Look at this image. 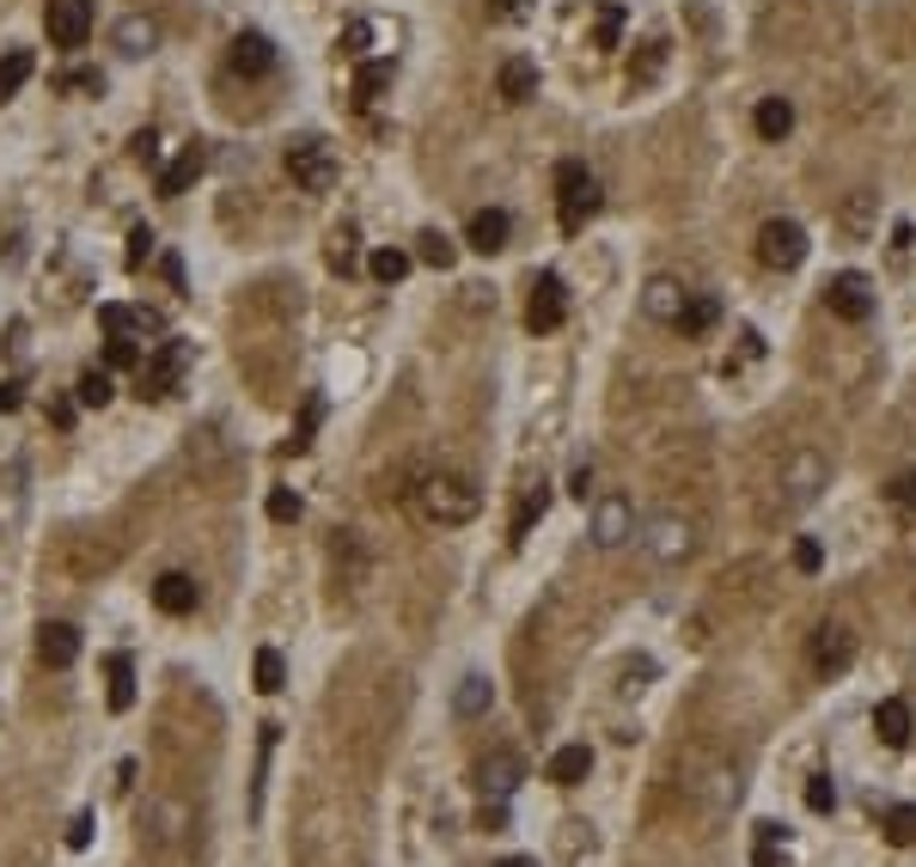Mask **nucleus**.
Segmentation results:
<instances>
[{
    "label": "nucleus",
    "instance_id": "f257e3e1",
    "mask_svg": "<svg viewBox=\"0 0 916 867\" xmlns=\"http://www.w3.org/2000/svg\"><path fill=\"white\" fill-rule=\"evenodd\" d=\"M409 507H416V520H428V526H471L477 513H483V489L471 483L465 471H422L416 483H409Z\"/></svg>",
    "mask_w": 916,
    "mask_h": 867
},
{
    "label": "nucleus",
    "instance_id": "f03ea898",
    "mask_svg": "<svg viewBox=\"0 0 916 867\" xmlns=\"http://www.w3.org/2000/svg\"><path fill=\"white\" fill-rule=\"evenodd\" d=\"M599 178H593L581 159H563L556 165V221H563V233H581V226L599 214Z\"/></svg>",
    "mask_w": 916,
    "mask_h": 867
},
{
    "label": "nucleus",
    "instance_id": "7ed1b4c3",
    "mask_svg": "<svg viewBox=\"0 0 916 867\" xmlns=\"http://www.w3.org/2000/svg\"><path fill=\"white\" fill-rule=\"evenodd\" d=\"M288 178H294V190H306V196H330V190H337V178H342L330 141H318V135L288 141Z\"/></svg>",
    "mask_w": 916,
    "mask_h": 867
},
{
    "label": "nucleus",
    "instance_id": "20e7f679",
    "mask_svg": "<svg viewBox=\"0 0 916 867\" xmlns=\"http://www.w3.org/2000/svg\"><path fill=\"white\" fill-rule=\"evenodd\" d=\"M190 361H196V349H190V342H183V336H166V342H159V355L141 367V385H135V392H141L147 404H159V397H171V385L183 379V367H190Z\"/></svg>",
    "mask_w": 916,
    "mask_h": 867
},
{
    "label": "nucleus",
    "instance_id": "39448f33",
    "mask_svg": "<svg viewBox=\"0 0 916 867\" xmlns=\"http://www.w3.org/2000/svg\"><path fill=\"white\" fill-rule=\"evenodd\" d=\"M758 264L764 269H800L807 264V226L800 221H764L758 226Z\"/></svg>",
    "mask_w": 916,
    "mask_h": 867
},
{
    "label": "nucleus",
    "instance_id": "423d86ee",
    "mask_svg": "<svg viewBox=\"0 0 916 867\" xmlns=\"http://www.w3.org/2000/svg\"><path fill=\"white\" fill-rule=\"evenodd\" d=\"M641 544H648L654 563H684V556L696 550V526L691 520H679V513H654L648 532H641Z\"/></svg>",
    "mask_w": 916,
    "mask_h": 867
},
{
    "label": "nucleus",
    "instance_id": "0eeeda50",
    "mask_svg": "<svg viewBox=\"0 0 916 867\" xmlns=\"http://www.w3.org/2000/svg\"><path fill=\"white\" fill-rule=\"evenodd\" d=\"M563 318H568V288H563V276H537L532 281V300H525V324H532V336H550V330H563Z\"/></svg>",
    "mask_w": 916,
    "mask_h": 867
},
{
    "label": "nucleus",
    "instance_id": "6e6552de",
    "mask_svg": "<svg viewBox=\"0 0 916 867\" xmlns=\"http://www.w3.org/2000/svg\"><path fill=\"white\" fill-rule=\"evenodd\" d=\"M855 660V630L838 618H824L819 630H812V666H819V678H838V672H850Z\"/></svg>",
    "mask_w": 916,
    "mask_h": 867
},
{
    "label": "nucleus",
    "instance_id": "1a4fd4ad",
    "mask_svg": "<svg viewBox=\"0 0 916 867\" xmlns=\"http://www.w3.org/2000/svg\"><path fill=\"white\" fill-rule=\"evenodd\" d=\"M43 31L55 50H79L92 38V0H50L43 7Z\"/></svg>",
    "mask_w": 916,
    "mask_h": 867
},
{
    "label": "nucleus",
    "instance_id": "9d476101",
    "mask_svg": "<svg viewBox=\"0 0 916 867\" xmlns=\"http://www.w3.org/2000/svg\"><path fill=\"white\" fill-rule=\"evenodd\" d=\"M824 306H831L838 318H850V324H862V318H874V281L843 269V276L824 281Z\"/></svg>",
    "mask_w": 916,
    "mask_h": 867
},
{
    "label": "nucleus",
    "instance_id": "9b49d317",
    "mask_svg": "<svg viewBox=\"0 0 916 867\" xmlns=\"http://www.w3.org/2000/svg\"><path fill=\"white\" fill-rule=\"evenodd\" d=\"M636 538V507H629L624 495H605L599 507H593V544L599 550H617V544Z\"/></svg>",
    "mask_w": 916,
    "mask_h": 867
},
{
    "label": "nucleus",
    "instance_id": "f8f14e48",
    "mask_svg": "<svg viewBox=\"0 0 916 867\" xmlns=\"http://www.w3.org/2000/svg\"><path fill=\"white\" fill-rule=\"evenodd\" d=\"M525 763L513 758V751H489V758H477V789H483V801H508L513 789H520Z\"/></svg>",
    "mask_w": 916,
    "mask_h": 867
},
{
    "label": "nucleus",
    "instance_id": "ddd939ff",
    "mask_svg": "<svg viewBox=\"0 0 916 867\" xmlns=\"http://www.w3.org/2000/svg\"><path fill=\"white\" fill-rule=\"evenodd\" d=\"M183 825H190V806H183V801H153V806L141 813V843L166 849V843L183 837Z\"/></svg>",
    "mask_w": 916,
    "mask_h": 867
},
{
    "label": "nucleus",
    "instance_id": "4468645a",
    "mask_svg": "<svg viewBox=\"0 0 916 867\" xmlns=\"http://www.w3.org/2000/svg\"><path fill=\"white\" fill-rule=\"evenodd\" d=\"M330 563H337L342 587H361V580L373 575V556H366L361 532H337V538H330Z\"/></svg>",
    "mask_w": 916,
    "mask_h": 867
},
{
    "label": "nucleus",
    "instance_id": "2eb2a0df",
    "mask_svg": "<svg viewBox=\"0 0 916 867\" xmlns=\"http://www.w3.org/2000/svg\"><path fill=\"white\" fill-rule=\"evenodd\" d=\"M196 599H202V587H196V575H183V568H171V575H159V580H153V604L166 611V618H183V611H196Z\"/></svg>",
    "mask_w": 916,
    "mask_h": 867
},
{
    "label": "nucleus",
    "instance_id": "dca6fc26",
    "mask_svg": "<svg viewBox=\"0 0 916 867\" xmlns=\"http://www.w3.org/2000/svg\"><path fill=\"white\" fill-rule=\"evenodd\" d=\"M226 67H233V74H269L275 67V43L263 38V31H238L233 50H226Z\"/></svg>",
    "mask_w": 916,
    "mask_h": 867
},
{
    "label": "nucleus",
    "instance_id": "f3484780",
    "mask_svg": "<svg viewBox=\"0 0 916 867\" xmlns=\"http://www.w3.org/2000/svg\"><path fill=\"white\" fill-rule=\"evenodd\" d=\"M38 660H43V666H55V672L74 666V660H79V630H74V623H62V618L43 623V630H38Z\"/></svg>",
    "mask_w": 916,
    "mask_h": 867
},
{
    "label": "nucleus",
    "instance_id": "a211bd4d",
    "mask_svg": "<svg viewBox=\"0 0 916 867\" xmlns=\"http://www.w3.org/2000/svg\"><path fill=\"white\" fill-rule=\"evenodd\" d=\"M202 165H209V147H202V141H190V147H183V153L171 159L166 171H159V196H183V190H190V184L202 178Z\"/></svg>",
    "mask_w": 916,
    "mask_h": 867
},
{
    "label": "nucleus",
    "instance_id": "6ab92c4d",
    "mask_svg": "<svg viewBox=\"0 0 916 867\" xmlns=\"http://www.w3.org/2000/svg\"><path fill=\"white\" fill-rule=\"evenodd\" d=\"M715 324H721V300H715V293H691V300L679 306V318H672V330H679V336H709Z\"/></svg>",
    "mask_w": 916,
    "mask_h": 867
},
{
    "label": "nucleus",
    "instance_id": "aec40b11",
    "mask_svg": "<svg viewBox=\"0 0 916 867\" xmlns=\"http://www.w3.org/2000/svg\"><path fill=\"white\" fill-rule=\"evenodd\" d=\"M508 214H501V208H483V214H471V226H465V245H471V250H483V257H496V250L501 245H508Z\"/></svg>",
    "mask_w": 916,
    "mask_h": 867
},
{
    "label": "nucleus",
    "instance_id": "412c9836",
    "mask_svg": "<svg viewBox=\"0 0 916 867\" xmlns=\"http://www.w3.org/2000/svg\"><path fill=\"white\" fill-rule=\"evenodd\" d=\"M544 775L556 782V789H575V782H587V775H593V751H587V746H563V751H550Z\"/></svg>",
    "mask_w": 916,
    "mask_h": 867
},
{
    "label": "nucleus",
    "instance_id": "4be33fe9",
    "mask_svg": "<svg viewBox=\"0 0 916 867\" xmlns=\"http://www.w3.org/2000/svg\"><path fill=\"white\" fill-rule=\"evenodd\" d=\"M684 300H691V288H684V281H672V276H654V281H648V293H641L648 318H660V324H672Z\"/></svg>",
    "mask_w": 916,
    "mask_h": 867
},
{
    "label": "nucleus",
    "instance_id": "5701e85b",
    "mask_svg": "<svg viewBox=\"0 0 916 867\" xmlns=\"http://www.w3.org/2000/svg\"><path fill=\"white\" fill-rule=\"evenodd\" d=\"M496 93L508 98V105H525V98L537 93V67L525 62V55H508V62H501V79H496Z\"/></svg>",
    "mask_w": 916,
    "mask_h": 867
},
{
    "label": "nucleus",
    "instance_id": "b1692460",
    "mask_svg": "<svg viewBox=\"0 0 916 867\" xmlns=\"http://www.w3.org/2000/svg\"><path fill=\"white\" fill-rule=\"evenodd\" d=\"M910 703H898V697H886L874 709V734H880V746H910Z\"/></svg>",
    "mask_w": 916,
    "mask_h": 867
},
{
    "label": "nucleus",
    "instance_id": "393cba45",
    "mask_svg": "<svg viewBox=\"0 0 916 867\" xmlns=\"http://www.w3.org/2000/svg\"><path fill=\"white\" fill-rule=\"evenodd\" d=\"M752 122H758L764 141H782V135L795 129V105H788V98H764V105L752 110Z\"/></svg>",
    "mask_w": 916,
    "mask_h": 867
},
{
    "label": "nucleus",
    "instance_id": "a878e982",
    "mask_svg": "<svg viewBox=\"0 0 916 867\" xmlns=\"http://www.w3.org/2000/svg\"><path fill=\"white\" fill-rule=\"evenodd\" d=\"M366 276H373V281H385V288H397V281L409 276V250H397V245L373 250V257H366Z\"/></svg>",
    "mask_w": 916,
    "mask_h": 867
},
{
    "label": "nucleus",
    "instance_id": "bb28decb",
    "mask_svg": "<svg viewBox=\"0 0 916 867\" xmlns=\"http://www.w3.org/2000/svg\"><path fill=\"white\" fill-rule=\"evenodd\" d=\"M819 477H824V459L800 452V459L788 464V483H795V489H788V501H812V495H819Z\"/></svg>",
    "mask_w": 916,
    "mask_h": 867
},
{
    "label": "nucleus",
    "instance_id": "cd10ccee",
    "mask_svg": "<svg viewBox=\"0 0 916 867\" xmlns=\"http://www.w3.org/2000/svg\"><path fill=\"white\" fill-rule=\"evenodd\" d=\"M153 43H159L153 19L129 13V19H123V25H117V50H123V55H147V50H153Z\"/></svg>",
    "mask_w": 916,
    "mask_h": 867
},
{
    "label": "nucleus",
    "instance_id": "c85d7f7f",
    "mask_svg": "<svg viewBox=\"0 0 916 867\" xmlns=\"http://www.w3.org/2000/svg\"><path fill=\"white\" fill-rule=\"evenodd\" d=\"M110 392H117V385H110V367H86V373H79V385H74V404L105 409V404H110Z\"/></svg>",
    "mask_w": 916,
    "mask_h": 867
},
{
    "label": "nucleus",
    "instance_id": "c756f323",
    "mask_svg": "<svg viewBox=\"0 0 916 867\" xmlns=\"http://www.w3.org/2000/svg\"><path fill=\"white\" fill-rule=\"evenodd\" d=\"M544 507H550V489H544V483H537V489H532V495H525V501H520V513H513V526H508V538H513V544H525V532H532V526H537V520H544Z\"/></svg>",
    "mask_w": 916,
    "mask_h": 867
},
{
    "label": "nucleus",
    "instance_id": "7c9ffc66",
    "mask_svg": "<svg viewBox=\"0 0 916 867\" xmlns=\"http://www.w3.org/2000/svg\"><path fill=\"white\" fill-rule=\"evenodd\" d=\"M385 86H392V62H361V74H354V105H373Z\"/></svg>",
    "mask_w": 916,
    "mask_h": 867
},
{
    "label": "nucleus",
    "instance_id": "2f4dec72",
    "mask_svg": "<svg viewBox=\"0 0 916 867\" xmlns=\"http://www.w3.org/2000/svg\"><path fill=\"white\" fill-rule=\"evenodd\" d=\"M25 79H31V50H7L0 55V105H7Z\"/></svg>",
    "mask_w": 916,
    "mask_h": 867
},
{
    "label": "nucleus",
    "instance_id": "473e14b6",
    "mask_svg": "<svg viewBox=\"0 0 916 867\" xmlns=\"http://www.w3.org/2000/svg\"><path fill=\"white\" fill-rule=\"evenodd\" d=\"M135 703V672H129V654H110V709H129Z\"/></svg>",
    "mask_w": 916,
    "mask_h": 867
},
{
    "label": "nucleus",
    "instance_id": "72a5a7b5",
    "mask_svg": "<svg viewBox=\"0 0 916 867\" xmlns=\"http://www.w3.org/2000/svg\"><path fill=\"white\" fill-rule=\"evenodd\" d=\"M886 843H898V849H910L916 843V806L910 801L886 806Z\"/></svg>",
    "mask_w": 916,
    "mask_h": 867
},
{
    "label": "nucleus",
    "instance_id": "f704fd0d",
    "mask_svg": "<svg viewBox=\"0 0 916 867\" xmlns=\"http://www.w3.org/2000/svg\"><path fill=\"white\" fill-rule=\"evenodd\" d=\"M416 257H422V264H428V269H452L458 245H452V238H446V233H422V238H416Z\"/></svg>",
    "mask_w": 916,
    "mask_h": 867
},
{
    "label": "nucleus",
    "instance_id": "c9c22d12",
    "mask_svg": "<svg viewBox=\"0 0 916 867\" xmlns=\"http://www.w3.org/2000/svg\"><path fill=\"white\" fill-rule=\"evenodd\" d=\"M489 703H496V691H489V678H483V672H471V678L458 684V715H483Z\"/></svg>",
    "mask_w": 916,
    "mask_h": 867
},
{
    "label": "nucleus",
    "instance_id": "e433bc0d",
    "mask_svg": "<svg viewBox=\"0 0 916 867\" xmlns=\"http://www.w3.org/2000/svg\"><path fill=\"white\" fill-rule=\"evenodd\" d=\"M617 38H624V7L605 0L599 19H593V50H617Z\"/></svg>",
    "mask_w": 916,
    "mask_h": 867
},
{
    "label": "nucleus",
    "instance_id": "4c0bfd02",
    "mask_svg": "<svg viewBox=\"0 0 916 867\" xmlns=\"http://www.w3.org/2000/svg\"><path fill=\"white\" fill-rule=\"evenodd\" d=\"M782 825H758V849H752V867H782Z\"/></svg>",
    "mask_w": 916,
    "mask_h": 867
},
{
    "label": "nucleus",
    "instance_id": "58836bf2",
    "mask_svg": "<svg viewBox=\"0 0 916 867\" xmlns=\"http://www.w3.org/2000/svg\"><path fill=\"white\" fill-rule=\"evenodd\" d=\"M354 238H361L354 226H330V269H342V276L354 269V250H361Z\"/></svg>",
    "mask_w": 916,
    "mask_h": 867
},
{
    "label": "nucleus",
    "instance_id": "ea45409f",
    "mask_svg": "<svg viewBox=\"0 0 916 867\" xmlns=\"http://www.w3.org/2000/svg\"><path fill=\"white\" fill-rule=\"evenodd\" d=\"M281 684H288V666H281V654H275V647H263V654H257V691H263V697H275Z\"/></svg>",
    "mask_w": 916,
    "mask_h": 867
},
{
    "label": "nucleus",
    "instance_id": "a19ab883",
    "mask_svg": "<svg viewBox=\"0 0 916 867\" xmlns=\"http://www.w3.org/2000/svg\"><path fill=\"white\" fill-rule=\"evenodd\" d=\"M373 19H349V25H342V55H354V62H361L366 50H373Z\"/></svg>",
    "mask_w": 916,
    "mask_h": 867
},
{
    "label": "nucleus",
    "instance_id": "79ce46f5",
    "mask_svg": "<svg viewBox=\"0 0 916 867\" xmlns=\"http://www.w3.org/2000/svg\"><path fill=\"white\" fill-rule=\"evenodd\" d=\"M660 62H667V43H648V50H641V62H629V86H648V79L660 74Z\"/></svg>",
    "mask_w": 916,
    "mask_h": 867
},
{
    "label": "nucleus",
    "instance_id": "37998d69",
    "mask_svg": "<svg viewBox=\"0 0 916 867\" xmlns=\"http://www.w3.org/2000/svg\"><path fill=\"white\" fill-rule=\"evenodd\" d=\"M263 507H269L275 526H294V520H300V495H294V489H275V495L263 501Z\"/></svg>",
    "mask_w": 916,
    "mask_h": 867
},
{
    "label": "nucleus",
    "instance_id": "c03bdc74",
    "mask_svg": "<svg viewBox=\"0 0 916 867\" xmlns=\"http://www.w3.org/2000/svg\"><path fill=\"white\" fill-rule=\"evenodd\" d=\"M98 324H105L110 336H129V330H135V306H117V300H105V306H98Z\"/></svg>",
    "mask_w": 916,
    "mask_h": 867
},
{
    "label": "nucleus",
    "instance_id": "a18cd8bd",
    "mask_svg": "<svg viewBox=\"0 0 916 867\" xmlns=\"http://www.w3.org/2000/svg\"><path fill=\"white\" fill-rule=\"evenodd\" d=\"M807 806L812 813H831V806H838V782H831V775H812L807 782Z\"/></svg>",
    "mask_w": 916,
    "mask_h": 867
},
{
    "label": "nucleus",
    "instance_id": "49530a36",
    "mask_svg": "<svg viewBox=\"0 0 916 867\" xmlns=\"http://www.w3.org/2000/svg\"><path fill=\"white\" fill-rule=\"evenodd\" d=\"M532 13V0H489V19L496 25H513V19H525Z\"/></svg>",
    "mask_w": 916,
    "mask_h": 867
},
{
    "label": "nucleus",
    "instance_id": "de8ad7c7",
    "mask_svg": "<svg viewBox=\"0 0 916 867\" xmlns=\"http://www.w3.org/2000/svg\"><path fill=\"white\" fill-rule=\"evenodd\" d=\"M795 568H800V575H819V568H824V550H819L812 538H800V544H795Z\"/></svg>",
    "mask_w": 916,
    "mask_h": 867
},
{
    "label": "nucleus",
    "instance_id": "09e8293b",
    "mask_svg": "<svg viewBox=\"0 0 916 867\" xmlns=\"http://www.w3.org/2000/svg\"><path fill=\"white\" fill-rule=\"evenodd\" d=\"M312 428H318V397H306V409H300V434H294V452L312 447Z\"/></svg>",
    "mask_w": 916,
    "mask_h": 867
},
{
    "label": "nucleus",
    "instance_id": "8fccbe9b",
    "mask_svg": "<svg viewBox=\"0 0 916 867\" xmlns=\"http://www.w3.org/2000/svg\"><path fill=\"white\" fill-rule=\"evenodd\" d=\"M886 495H892V501H898V507H904V513H916V471H904V477H898V483H892V489H886Z\"/></svg>",
    "mask_w": 916,
    "mask_h": 867
},
{
    "label": "nucleus",
    "instance_id": "3c124183",
    "mask_svg": "<svg viewBox=\"0 0 916 867\" xmlns=\"http://www.w3.org/2000/svg\"><path fill=\"white\" fill-rule=\"evenodd\" d=\"M105 367H135V336H110V355Z\"/></svg>",
    "mask_w": 916,
    "mask_h": 867
},
{
    "label": "nucleus",
    "instance_id": "603ef678",
    "mask_svg": "<svg viewBox=\"0 0 916 867\" xmlns=\"http://www.w3.org/2000/svg\"><path fill=\"white\" fill-rule=\"evenodd\" d=\"M147 250H153V233H147V226H135V233H129V269L147 264Z\"/></svg>",
    "mask_w": 916,
    "mask_h": 867
},
{
    "label": "nucleus",
    "instance_id": "864d4df0",
    "mask_svg": "<svg viewBox=\"0 0 916 867\" xmlns=\"http://www.w3.org/2000/svg\"><path fill=\"white\" fill-rule=\"evenodd\" d=\"M129 153L141 159V165H153V159H159V135H153V129H141V135L129 141Z\"/></svg>",
    "mask_w": 916,
    "mask_h": 867
},
{
    "label": "nucleus",
    "instance_id": "5fc2aeb1",
    "mask_svg": "<svg viewBox=\"0 0 916 867\" xmlns=\"http://www.w3.org/2000/svg\"><path fill=\"white\" fill-rule=\"evenodd\" d=\"M67 93H105V74L79 67V74H67Z\"/></svg>",
    "mask_w": 916,
    "mask_h": 867
},
{
    "label": "nucleus",
    "instance_id": "6e6d98bb",
    "mask_svg": "<svg viewBox=\"0 0 916 867\" xmlns=\"http://www.w3.org/2000/svg\"><path fill=\"white\" fill-rule=\"evenodd\" d=\"M25 404V379H0V416Z\"/></svg>",
    "mask_w": 916,
    "mask_h": 867
},
{
    "label": "nucleus",
    "instance_id": "4d7b16f0",
    "mask_svg": "<svg viewBox=\"0 0 916 867\" xmlns=\"http://www.w3.org/2000/svg\"><path fill=\"white\" fill-rule=\"evenodd\" d=\"M92 843V813H79L74 825H67V849H86Z\"/></svg>",
    "mask_w": 916,
    "mask_h": 867
},
{
    "label": "nucleus",
    "instance_id": "13d9d810",
    "mask_svg": "<svg viewBox=\"0 0 916 867\" xmlns=\"http://www.w3.org/2000/svg\"><path fill=\"white\" fill-rule=\"evenodd\" d=\"M843 221H850V238H862V233H867V196H855Z\"/></svg>",
    "mask_w": 916,
    "mask_h": 867
},
{
    "label": "nucleus",
    "instance_id": "bf43d9fd",
    "mask_svg": "<svg viewBox=\"0 0 916 867\" xmlns=\"http://www.w3.org/2000/svg\"><path fill=\"white\" fill-rule=\"evenodd\" d=\"M483 831H508V801H483Z\"/></svg>",
    "mask_w": 916,
    "mask_h": 867
},
{
    "label": "nucleus",
    "instance_id": "052dcab7",
    "mask_svg": "<svg viewBox=\"0 0 916 867\" xmlns=\"http://www.w3.org/2000/svg\"><path fill=\"white\" fill-rule=\"evenodd\" d=\"M568 489H575V495H581V501H587V495H593V471H587V464H581V471H575V477H568Z\"/></svg>",
    "mask_w": 916,
    "mask_h": 867
},
{
    "label": "nucleus",
    "instance_id": "680f3d73",
    "mask_svg": "<svg viewBox=\"0 0 916 867\" xmlns=\"http://www.w3.org/2000/svg\"><path fill=\"white\" fill-rule=\"evenodd\" d=\"M496 867H532V861H525V855H508V861H496Z\"/></svg>",
    "mask_w": 916,
    "mask_h": 867
}]
</instances>
